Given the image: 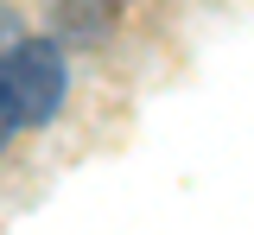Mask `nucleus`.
Masks as SVG:
<instances>
[{"label": "nucleus", "instance_id": "f03ea898", "mask_svg": "<svg viewBox=\"0 0 254 235\" xmlns=\"http://www.w3.org/2000/svg\"><path fill=\"white\" fill-rule=\"evenodd\" d=\"M19 19H13V13H6V6H0V58H6V51H13V45H19Z\"/></svg>", "mask_w": 254, "mask_h": 235}, {"label": "nucleus", "instance_id": "7ed1b4c3", "mask_svg": "<svg viewBox=\"0 0 254 235\" xmlns=\"http://www.w3.org/2000/svg\"><path fill=\"white\" fill-rule=\"evenodd\" d=\"M0 134H6V115H0Z\"/></svg>", "mask_w": 254, "mask_h": 235}, {"label": "nucleus", "instance_id": "f257e3e1", "mask_svg": "<svg viewBox=\"0 0 254 235\" xmlns=\"http://www.w3.org/2000/svg\"><path fill=\"white\" fill-rule=\"evenodd\" d=\"M64 102V58L51 38H19L0 58V115L6 127H38Z\"/></svg>", "mask_w": 254, "mask_h": 235}]
</instances>
